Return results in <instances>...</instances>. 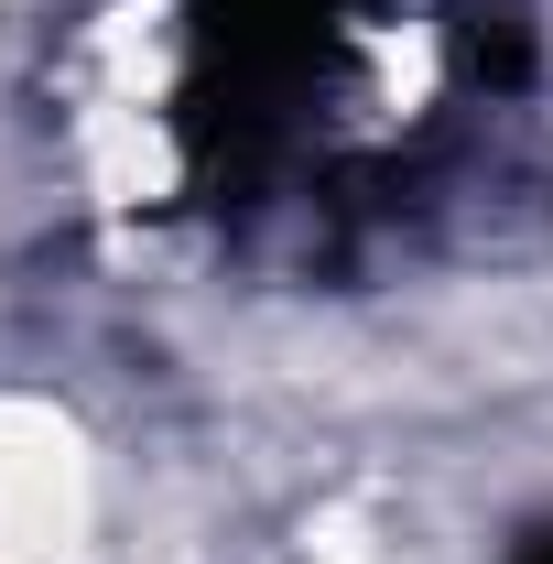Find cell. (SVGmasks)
<instances>
[{"mask_svg":"<svg viewBox=\"0 0 553 564\" xmlns=\"http://www.w3.org/2000/svg\"><path fill=\"white\" fill-rule=\"evenodd\" d=\"M510 564H553V521H543V532H532V543H521Z\"/></svg>","mask_w":553,"mask_h":564,"instance_id":"6da1fadb","label":"cell"}]
</instances>
